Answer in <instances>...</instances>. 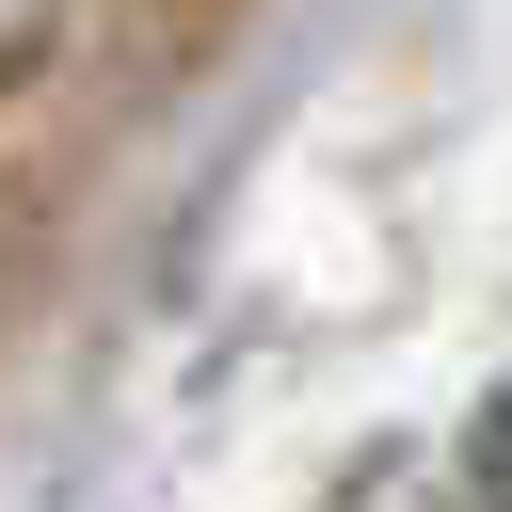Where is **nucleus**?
Segmentation results:
<instances>
[{"mask_svg": "<svg viewBox=\"0 0 512 512\" xmlns=\"http://www.w3.org/2000/svg\"><path fill=\"white\" fill-rule=\"evenodd\" d=\"M464 512H512V384H496L480 432H464Z\"/></svg>", "mask_w": 512, "mask_h": 512, "instance_id": "1", "label": "nucleus"}]
</instances>
